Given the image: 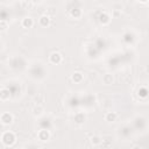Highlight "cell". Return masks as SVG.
<instances>
[{
	"instance_id": "11",
	"label": "cell",
	"mask_w": 149,
	"mask_h": 149,
	"mask_svg": "<svg viewBox=\"0 0 149 149\" xmlns=\"http://www.w3.org/2000/svg\"><path fill=\"white\" fill-rule=\"evenodd\" d=\"M70 13H71V15H72L74 19L79 17V16H81V14H82V12H81V9H79V8H71V9H70Z\"/></svg>"
},
{
	"instance_id": "9",
	"label": "cell",
	"mask_w": 149,
	"mask_h": 149,
	"mask_svg": "<svg viewBox=\"0 0 149 149\" xmlns=\"http://www.w3.org/2000/svg\"><path fill=\"white\" fill-rule=\"evenodd\" d=\"M105 119H106V121H109V122L115 121V119H117V114L114 113V112H108V113L105 115Z\"/></svg>"
},
{
	"instance_id": "7",
	"label": "cell",
	"mask_w": 149,
	"mask_h": 149,
	"mask_svg": "<svg viewBox=\"0 0 149 149\" xmlns=\"http://www.w3.org/2000/svg\"><path fill=\"white\" fill-rule=\"evenodd\" d=\"M99 21H100L103 25H106V23L109 22V16H108L106 13H101V14L99 15Z\"/></svg>"
},
{
	"instance_id": "4",
	"label": "cell",
	"mask_w": 149,
	"mask_h": 149,
	"mask_svg": "<svg viewBox=\"0 0 149 149\" xmlns=\"http://www.w3.org/2000/svg\"><path fill=\"white\" fill-rule=\"evenodd\" d=\"M37 136H39V139L42 140V141H47L49 139V136H50L49 130L48 129H41L39 132V134H37Z\"/></svg>"
},
{
	"instance_id": "2",
	"label": "cell",
	"mask_w": 149,
	"mask_h": 149,
	"mask_svg": "<svg viewBox=\"0 0 149 149\" xmlns=\"http://www.w3.org/2000/svg\"><path fill=\"white\" fill-rule=\"evenodd\" d=\"M49 58H50V62L54 64H60L62 62V56L58 52H52Z\"/></svg>"
},
{
	"instance_id": "1",
	"label": "cell",
	"mask_w": 149,
	"mask_h": 149,
	"mask_svg": "<svg viewBox=\"0 0 149 149\" xmlns=\"http://www.w3.org/2000/svg\"><path fill=\"white\" fill-rule=\"evenodd\" d=\"M1 140H3L4 144L11 146V144H13L14 141H15V135H14V133H12V132H6V133L3 134Z\"/></svg>"
},
{
	"instance_id": "12",
	"label": "cell",
	"mask_w": 149,
	"mask_h": 149,
	"mask_svg": "<svg viewBox=\"0 0 149 149\" xmlns=\"http://www.w3.org/2000/svg\"><path fill=\"white\" fill-rule=\"evenodd\" d=\"M112 81H113L112 76H105V77H104V82H105V84H111Z\"/></svg>"
},
{
	"instance_id": "5",
	"label": "cell",
	"mask_w": 149,
	"mask_h": 149,
	"mask_svg": "<svg viewBox=\"0 0 149 149\" xmlns=\"http://www.w3.org/2000/svg\"><path fill=\"white\" fill-rule=\"evenodd\" d=\"M33 23H34V21H33V19L32 17H25L23 20H22V26L25 27V28H30L32 26H33Z\"/></svg>"
},
{
	"instance_id": "14",
	"label": "cell",
	"mask_w": 149,
	"mask_h": 149,
	"mask_svg": "<svg viewBox=\"0 0 149 149\" xmlns=\"http://www.w3.org/2000/svg\"><path fill=\"white\" fill-rule=\"evenodd\" d=\"M5 27H6V23H5V21L3 20V21H1V30H4V29H5Z\"/></svg>"
},
{
	"instance_id": "8",
	"label": "cell",
	"mask_w": 149,
	"mask_h": 149,
	"mask_svg": "<svg viewBox=\"0 0 149 149\" xmlns=\"http://www.w3.org/2000/svg\"><path fill=\"white\" fill-rule=\"evenodd\" d=\"M49 22H50V19H49L48 15H42V16L40 17V23H41V26L47 27V26L49 25Z\"/></svg>"
},
{
	"instance_id": "6",
	"label": "cell",
	"mask_w": 149,
	"mask_h": 149,
	"mask_svg": "<svg viewBox=\"0 0 149 149\" xmlns=\"http://www.w3.org/2000/svg\"><path fill=\"white\" fill-rule=\"evenodd\" d=\"M9 90L7 89H3L1 92H0V98H1V100H7L9 99Z\"/></svg>"
},
{
	"instance_id": "13",
	"label": "cell",
	"mask_w": 149,
	"mask_h": 149,
	"mask_svg": "<svg viewBox=\"0 0 149 149\" xmlns=\"http://www.w3.org/2000/svg\"><path fill=\"white\" fill-rule=\"evenodd\" d=\"M91 141H92L93 144H98V143H100V139H99L98 136H93V138L91 139Z\"/></svg>"
},
{
	"instance_id": "10",
	"label": "cell",
	"mask_w": 149,
	"mask_h": 149,
	"mask_svg": "<svg viewBox=\"0 0 149 149\" xmlns=\"http://www.w3.org/2000/svg\"><path fill=\"white\" fill-rule=\"evenodd\" d=\"M82 79H83V74H82L81 72H74V73L72 74V81H73V82L79 83V82H82Z\"/></svg>"
},
{
	"instance_id": "3",
	"label": "cell",
	"mask_w": 149,
	"mask_h": 149,
	"mask_svg": "<svg viewBox=\"0 0 149 149\" xmlns=\"http://www.w3.org/2000/svg\"><path fill=\"white\" fill-rule=\"evenodd\" d=\"M12 121H13V117H12V114L6 113V112L1 114V122H3L4 125H9Z\"/></svg>"
}]
</instances>
